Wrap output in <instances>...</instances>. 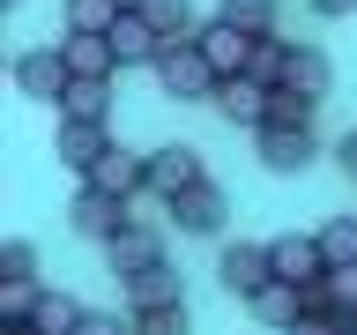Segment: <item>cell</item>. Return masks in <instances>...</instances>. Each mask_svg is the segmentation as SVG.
Wrapping results in <instances>:
<instances>
[{
    "label": "cell",
    "mask_w": 357,
    "mask_h": 335,
    "mask_svg": "<svg viewBox=\"0 0 357 335\" xmlns=\"http://www.w3.org/2000/svg\"><path fill=\"white\" fill-rule=\"evenodd\" d=\"M208 105H216L231 127L261 134L268 127V105H275V82H261V75H216V97H208Z\"/></svg>",
    "instance_id": "1"
},
{
    "label": "cell",
    "mask_w": 357,
    "mask_h": 335,
    "mask_svg": "<svg viewBox=\"0 0 357 335\" xmlns=\"http://www.w3.org/2000/svg\"><path fill=\"white\" fill-rule=\"evenodd\" d=\"M261 38H268V30H245V22H231V15L201 22V52H208V67H216V75H245V67H253V52H261Z\"/></svg>",
    "instance_id": "2"
},
{
    "label": "cell",
    "mask_w": 357,
    "mask_h": 335,
    "mask_svg": "<svg viewBox=\"0 0 357 335\" xmlns=\"http://www.w3.org/2000/svg\"><path fill=\"white\" fill-rule=\"evenodd\" d=\"M156 82L172 89V97H216V67L201 45H164L156 52Z\"/></svg>",
    "instance_id": "3"
},
{
    "label": "cell",
    "mask_w": 357,
    "mask_h": 335,
    "mask_svg": "<svg viewBox=\"0 0 357 335\" xmlns=\"http://www.w3.org/2000/svg\"><path fill=\"white\" fill-rule=\"evenodd\" d=\"M216 276H223V290H231V298H245V306H253V298H261L268 283H275V261H268V246H223L216 253Z\"/></svg>",
    "instance_id": "4"
},
{
    "label": "cell",
    "mask_w": 357,
    "mask_h": 335,
    "mask_svg": "<svg viewBox=\"0 0 357 335\" xmlns=\"http://www.w3.org/2000/svg\"><path fill=\"white\" fill-rule=\"evenodd\" d=\"M67 216H75V231H82V239L112 246L119 231H127V201H119V194H105V186H89V179H82V194L67 201Z\"/></svg>",
    "instance_id": "5"
},
{
    "label": "cell",
    "mask_w": 357,
    "mask_h": 335,
    "mask_svg": "<svg viewBox=\"0 0 357 335\" xmlns=\"http://www.w3.org/2000/svg\"><path fill=\"white\" fill-rule=\"evenodd\" d=\"M268 261L290 283H320L328 276V246H320V231H283V239H268Z\"/></svg>",
    "instance_id": "6"
},
{
    "label": "cell",
    "mask_w": 357,
    "mask_h": 335,
    "mask_svg": "<svg viewBox=\"0 0 357 335\" xmlns=\"http://www.w3.org/2000/svg\"><path fill=\"white\" fill-rule=\"evenodd\" d=\"M67 82H75V67H67L60 45H45V52H22L15 60V89H30V97H45V105H60Z\"/></svg>",
    "instance_id": "7"
},
{
    "label": "cell",
    "mask_w": 357,
    "mask_h": 335,
    "mask_svg": "<svg viewBox=\"0 0 357 335\" xmlns=\"http://www.w3.org/2000/svg\"><path fill=\"white\" fill-rule=\"evenodd\" d=\"M164 209H172V223H178V231H194V239H208V231H223V186H216V179H201V186H186V194H172Z\"/></svg>",
    "instance_id": "8"
},
{
    "label": "cell",
    "mask_w": 357,
    "mask_h": 335,
    "mask_svg": "<svg viewBox=\"0 0 357 335\" xmlns=\"http://www.w3.org/2000/svg\"><path fill=\"white\" fill-rule=\"evenodd\" d=\"M112 52H119V67H156L164 38H156V22L142 15V8H119V22H112Z\"/></svg>",
    "instance_id": "9"
},
{
    "label": "cell",
    "mask_w": 357,
    "mask_h": 335,
    "mask_svg": "<svg viewBox=\"0 0 357 335\" xmlns=\"http://www.w3.org/2000/svg\"><path fill=\"white\" fill-rule=\"evenodd\" d=\"M201 179H208V172H201V156L186 149V142H164V149H149V186H156L164 201L186 194V186H201Z\"/></svg>",
    "instance_id": "10"
},
{
    "label": "cell",
    "mask_w": 357,
    "mask_h": 335,
    "mask_svg": "<svg viewBox=\"0 0 357 335\" xmlns=\"http://www.w3.org/2000/svg\"><path fill=\"white\" fill-rule=\"evenodd\" d=\"M89 186H105V194H142V186H149V156H134V149H119V142H112L105 156H97V164H89Z\"/></svg>",
    "instance_id": "11"
},
{
    "label": "cell",
    "mask_w": 357,
    "mask_h": 335,
    "mask_svg": "<svg viewBox=\"0 0 357 335\" xmlns=\"http://www.w3.org/2000/svg\"><path fill=\"white\" fill-rule=\"evenodd\" d=\"M60 52L75 75H119V52H112V30H60Z\"/></svg>",
    "instance_id": "12"
},
{
    "label": "cell",
    "mask_w": 357,
    "mask_h": 335,
    "mask_svg": "<svg viewBox=\"0 0 357 335\" xmlns=\"http://www.w3.org/2000/svg\"><path fill=\"white\" fill-rule=\"evenodd\" d=\"M112 149V134H105V119H60V164L67 172H82L89 179V164Z\"/></svg>",
    "instance_id": "13"
},
{
    "label": "cell",
    "mask_w": 357,
    "mask_h": 335,
    "mask_svg": "<svg viewBox=\"0 0 357 335\" xmlns=\"http://www.w3.org/2000/svg\"><path fill=\"white\" fill-rule=\"evenodd\" d=\"M261 164L268 172H305L312 164V127H261Z\"/></svg>",
    "instance_id": "14"
},
{
    "label": "cell",
    "mask_w": 357,
    "mask_h": 335,
    "mask_svg": "<svg viewBox=\"0 0 357 335\" xmlns=\"http://www.w3.org/2000/svg\"><path fill=\"white\" fill-rule=\"evenodd\" d=\"M142 15L156 22V38H164V45H201V15H194V0H142Z\"/></svg>",
    "instance_id": "15"
},
{
    "label": "cell",
    "mask_w": 357,
    "mask_h": 335,
    "mask_svg": "<svg viewBox=\"0 0 357 335\" xmlns=\"http://www.w3.org/2000/svg\"><path fill=\"white\" fill-rule=\"evenodd\" d=\"M105 253H112V268H119V276H134V268H156V261H164V239H156V231H142V223H127Z\"/></svg>",
    "instance_id": "16"
},
{
    "label": "cell",
    "mask_w": 357,
    "mask_h": 335,
    "mask_svg": "<svg viewBox=\"0 0 357 335\" xmlns=\"http://www.w3.org/2000/svg\"><path fill=\"white\" fill-rule=\"evenodd\" d=\"M112 112V75H75L60 97V119H105Z\"/></svg>",
    "instance_id": "17"
},
{
    "label": "cell",
    "mask_w": 357,
    "mask_h": 335,
    "mask_svg": "<svg viewBox=\"0 0 357 335\" xmlns=\"http://www.w3.org/2000/svg\"><path fill=\"white\" fill-rule=\"evenodd\" d=\"M172 298H186V290H178V268H172V261L134 268V276H127V306H172Z\"/></svg>",
    "instance_id": "18"
},
{
    "label": "cell",
    "mask_w": 357,
    "mask_h": 335,
    "mask_svg": "<svg viewBox=\"0 0 357 335\" xmlns=\"http://www.w3.org/2000/svg\"><path fill=\"white\" fill-rule=\"evenodd\" d=\"M312 112H320V97L298 82H275V105H268V119L275 127H312Z\"/></svg>",
    "instance_id": "19"
},
{
    "label": "cell",
    "mask_w": 357,
    "mask_h": 335,
    "mask_svg": "<svg viewBox=\"0 0 357 335\" xmlns=\"http://www.w3.org/2000/svg\"><path fill=\"white\" fill-rule=\"evenodd\" d=\"M82 313H89L82 298H67V290H45L30 320H38V328H52V335H75V320H82Z\"/></svg>",
    "instance_id": "20"
},
{
    "label": "cell",
    "mask_w": 357,
    "mask_h": 335,
    "mask_svg": "<svg viewBox=\"0 0 357 335\" xmlns=\"http://www.w3.org/2000/svg\"><path fill=\"white\" fill-rule=\"evenodd\" d=\"M134 313V335H186V298L172 306H127Z\"/></svg>",
    "instance_id": "21"
},
{
    "label": "cell",
    "mask_w": 357,
    "mask_h": 335,
    "mask_svg": "<svg viewBox=\"0 0 357 335\" xmlns=\"http://www.w3.org/2000/svg\"><path fill=\"white\" fill-rule=\"evenodd\" d=\"M38 276H0V320H30L38 313Z\"/></svg>",
    "instance_id": "22"
},
{
    "label": "cell",
    "mask_w": 357,
    "mask_h": 335,
    "mask_svg": "<svg viewBox=\"0 0 357 335\" xmlns=\"http://www.w3.org/2000/svg\"><path fill=\"white\" fill-rule=\"evenodd\" d=\"M357 328V313H335V306H312V313H298L283 335H350Z\"/></svg>",
    "instance_id": "23"
},
{
    "label": "cell",
    "mask_w": 357,
    "mask_h": 335,
    "mask_svg": "<svg viewBox=\"0 0 357 335\" xmlns=\"http://www.w3.org/2000/svg\"><path fill=\"white\" fill-rule=\"evenodd\" d=\"M216 15H231V22H245V30H275V22H283V8H275V0H223Z\"/></svg>",
    "instance_id": "24"
},
{
    "label": "cell",
    "mask_w": 357,
    "mask_h": 335,
    "mask_svg": "<svg viewBox=\"0 0 357 335\" xmlns=\"http://www.w3.org/2000/svg\"><path fill=\"white\" fill-rule=\"evenodd\" d=\"M119 0H67V30H112Z\"/></svg>",
    "instance_id": "25"
},
{
    "label": "cell",
    "mask_w": 357,
    "mask_h": 335,
    "mask_svg": "<svg viewBox=\"0 0 357 335\" xmlns=\"http://www.w3.org/2000/svg\"><path fill=\"white\" fill-rule=\"evenodd\" d=\"M283 82H298V89H312V97H328V60L312 52V45H298V60H290V75Z\"/></svg>",
    "instance_id": "26"
},
{
    "label": "cell",
    "mask_w": 357,
    "mask_h": 335,
    "mask_svg": "<svg viewBox=\"0 0 357 335\" xmlns=\"http://www.w3.org/2000/svg\"><path fill=\"white\" fill-rule=\"evenodd\" d=\"M320 246H328V268H335V261H357V216L320 223Z\"/></svg>",
    "instance_id": "27"
},
{
    "label": "cell",
    "mask_w": 357,
    "mask_h": 335,
    "mask_svg": "<svg viewBox=\"0 0 357 335\" xmlns=\"http://www.w3.org/2000/svg\"><path fill=\"white\" fill-rule=\"evenodd\" d=\"M75 335H134V313H82Z\"/></svg>",
    "instance_id": "28"
},
{
    "label": "cell",
    "mask_w": 357,
    "mask_h": 335,
    "mask_svg": "<svg viewBox=\"0 0 357 335\" xmlns=\"http://www.w3.org/2000/svg\"><path fill=\"white\" fill-rule=\"evenodd\" d=\"M30 268H38V253H30V246H8V253H0V276H30Z\"/></svg>",
    "instance_id": "29"
},
{
    "label": "cell",
    "mask_w": 357,
    "mask_h": 335,
    "mask_svg": "<svg viewBox=\"0 0 357 335\" xmlns=\"http://www.w3.org/2000/svg\"><path fill=\"white\" fill-rule=\"evenodd\" d=\"M335 164H342V172H350V179H357V127H350V134H342V142H335Z\"/></svg>",
    "instance_id": "30"
},
{
    "label": "cell",
    "mask_w": 357,
    "mask_h": 335,
    "mask_svg": "<svg viewBox=\"0 0 357 335\" xmlns=\"http://www.w3.org/2000/svg\"><path fill=\"white\" fill-rule=\"evenodd\" d=\"M0 335H52V328H38V320H0Z\"/></svg>",
    "instance_id": "31"
},
{
    "label": "cell",
    "mask_w": 357,
    "mask_h": 335,
    "mask_svg": "<svg viewBox=\"0 0 357 335\" xmlns=\"http://www.w3.org/2000/svg\"><path fill=\"white\" fill-rule=\"evenodd\" d=\"M312 8H320V15H350L357 0H312Z\"/></svg>",
    "instance_id": "32"
},
{
    "label": "cell",
    "mask_w": 357,
    "mask_h": 335,
    "mask_svg": "<svg viewBox=\"0 0 357 335\" xmlns=\"http://www.w3.org/2000/svg\"><path fill=\"white\" fill-rule=\"evenodd\" d=\"M119 8H142V0H119Z\"/></svg>",
    "instance_id": "33"
},
{
    "label": "cell",
    "mask_w": 357,
    "mask_h": 335,
    "mask_svg": "<svg viewBox=\"0 0 357 335\" xmlns=\"http://www.w3.org/2000/svg\"><path fill=\"white\" fill-rule=\"evenodd\" d=\"M8 8H15V0H8Z\"/></svg>",
    "instance_id": "34"
},
{
    "label": "cell",
    "mask_w": 357,
    "mask_h": 335,
    "mask_svg": "<svg viewBox=\"0 0 357 335\" xmlns=\"http://www.w3.org/2000/svg\"><path fill=\"white\" fill-rule=\"evenodd\" d=\"M350 335H357V328H350Z\"/></svg>",
    "instance_id": "35"
}]
</instances>
